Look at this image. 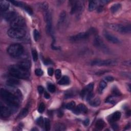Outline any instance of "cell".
Returning <instances> with one entry per match:
<instances>
[{
    "mask_svg": "<svg viewBox=\"0 0 131 131\" xmlns=\"http://www.w3.org/2000/svg\"><path fill=\"white\" fill-rule=\"evenodd\" d=\"M0 114L2 118H8L11 115V110L4 105H1L0 107Z\"/></svg>",
    "mask_w": 131,
    "mask_h": 131,
    "instance_id": "cell-14",
    "label": "cell"
},
{
    "mask_svg": "<svg viewBox=\"0 0 131 131\" xmlns=\"http://www.w3.org/2000/svg\"><path fill=\"white\" fill-rule=\"evenodd\" d=\"M24 52L23 47L18 44H14L9 46L7 48V52L9 55L13 57H17L21 56Z\"/></svg>",
    "mask_w": 131,
    "mask_h": 131,
    "instance_id": "cell-3",
    "label": "cell"
},
{
    "mask_svg": "<svg viewBox=\"0 0 131 131\" xmlns=\"http://www.w3.org/2000/svg\"><path fill=\"white\" fill-rule=\"evenodd\" d=\"M38 91L40 94H42L44 91V89L42 86H39L38 87Z\"/></svg>",
    "mask_w": 131,
    "mask_h": 131,
    "instance_id": "cell-47",
    "label": "cell"
},
{
    "mask_svg": "<svg viewBox=\"0 0 131 131\" xmlns=\"http://www.w3.org/2000/svg\"><path fill=\"white\" fill-rule=\"evenodd\" d=\"M70 82L69 77L67 76H64L58 82V84L61 85H68Z\"/></svg>",
    "mask_w": 131,
    "mask_h": 131,
    "instance_id": "cell-22",
    "label": "cell"
},
{
    "mask_svg": "<svg viewBox=\"0 0 131 131\" xmlns=\"http://www.w3.org/2000/svg\"><path fill=\"white\" fill-rule=\"evenodd\" d=\"M120 117H121L120 112L117 111L112 115V116L111 119H112V120L113 121H116L119 120L120 119Z\"/></svg>",
    "mask_w": 131,
    "mask_h": 131,
    "instance_id": "cell-28",
    "label": "cell"
},
{
    "mask_svg": "<svg viewBox=\"0 0 131 131\" xmlns=\"http://www.w3.org/2000/svg\"><path fill=\"white\" fill-rule=\"evenodd\" d=\"M47 88H48V90L49 92H51V93H53V92H54L55 91V86L51 83H49L48 84L47 86Z\"/></svg>",
    "mask_w": 131,
    "mask_h": 131,
    "instance_id": "cell-34",
    "label": "cell"
},
{
    "mask_svg": "<svg viewBox=\"0 0 131 131\" xmlns=\"http://www.w3.org/2000/svg\"><path fill=\"white\" fill-rule=\"evenodd\" d=\"M89 124V120L88 119H86V120L84 121V124L85 126L88 125Z\"/></svg>",
    "mask_w": 131,
    "mask_h": 131,
    "instance_id": "cell-50",
    "label": "cell"
},
{
    "mask_svg": "<svg viewBox=\"0 0 131 131\" xmlns=\"http://www.w3.org/2000/svg\"><path fill=\"white\" fill-rule=\"evenodd\" d=\"M93 44L94 46L97 48H100L101 49H103L106 50V47L105 45V44L102 40L101 38L99 35L95 36L94 40L93 41Z\"/></svg>",
    "mask_w": 131,
    "mask_h": 131,
    "instance_id": "cell-13",
    "label": "cell"
},
{
    "mask_svg": "<svg viewBox=\"0 0 131 131\" xmlns=\"http://www.w3.org/2000/svg\"><path fill=\"white\" fill-rule=\"evenodd\" d=\"M105 102L106 103H109L111 104L114 105V104H115V103H116V99H115L114 97L110 96L106 99Z\"/></svg>",
    "mask_w": 131,
    "mask_h": 131,
    "instance_id": "cell-33",
    "label": "cell"
},
{
    "mask_svg": "<svg viewBox=\"0 0 131 131\" xmlns=\"http://www.w3.org/2000/svg\"><path fill=\"white\" fill-rule=\"evenodd\" d=\"M17 65L22 69L28 70L31 67V62L29 60H24L20 61Z\"/></svg>",
    "mask_w": 131,
    "mask_h": 131,
    "instance_id": "cell-17",
    "label": "cell"
},
{
    "mask_svg": "<svg viewBox=\"0 0 131 131\" xmlns=\"http://www.w3.org/2000/svg\"><path fill=\"white\" fill-rule=\"evenodd\" d=\"M117 61L112 59L105 60H95L91 62V65L97 66H113L117 65Z\"/></svg>",
    "mask_w": 131,
    "mask_h": 131,
    "instance_id": "cell-6",
    "label": "cell"
},
{
    "mask_svg": "<svg viewBox=\"0 0 131 131\" xmlns=\"http://www.w3.org/2000/svg\"><path fill=\"white\" fill-rule=\"evenodd\" d=\"M73 110V112L74 113L79 115L81 113H86L88 109H87L86 105L84 104H79L76 107H75V108Z\"/></svg>",
    "mask_w": 131,
    "mask_h": 131,
    "instance_id": "cell-15",
    "label": "cell"
},
{
    "mask_svg": "<svg viewBox=\"0 0 131 131\" xmlns=\"http://www.w3.org/2000/svg\"><path fill=\"white\" fill-rule=\"evenodd\" d=\"M28 112H29V110H28V108H25L23 109L20 112V113L19 114L18 117H17V118L20 119H22V118H24L27 115Z\"/></svg>",
    "mask_w": 131,
    "mask_h": 131,
    "instance_id": "cell-25",
    "label": "cell"
},
{
    "mask_svg": "<svg viewBox=\"0 0 131 131\" xmlns=\"http://www.w3.org/2000/svg\"><path fill=\"white\" fill-rule=\"evenodd\" d=\"M9 72L13 77L17 79H27L30 76L28 70L22 69L17 65H12L9 68Z\"/></svg>",
    "mask_w": 131,
    "mask_h": 131,
    "instance_id": "cell-2",
    "label": "cell"
},
{
    "mask_svg": "<svg viewBox=\"0 0 131 131\" xmlns=\"http://www.w3.org/2000/svg\"><path fill=\"white\" fill-rule=\"evenodd\" d=\"M58 115H59V116H60V117H61V116L63 115V114H64V113H63L62 111H59V113H58Z\"/></svg>",
    "mask_w": 131,
    "mask_h": 131,
    "instance_id": "cell-51",
    "label": "cell"
},
{
    "mask_svg": "<svg viewBox=\"0 0 131 131\" xmlns=\"http://www.w3.org/2000/svg\"><path fill=\"white\" fill-rule=\"evenodd\" d=\"M105 79L107 81H109V82H111V81H113L114 79V77L111 76H106L105 78Z\"/></svg>",
    "mask_w": 131,
    "mask_h": 131,
    "instance_id": "cell-45",
    "label": "cell"
},
{
    "mask_svg": "<svg viewBox=\"0 0 131 131\" xmlns=\"http://www.w3.org/2000/svg\"><path fill=\"white\" fill-rule=\"evenodd\" d=\"M104 36L108 42L113 44H119L120 42V40L117 37H116L107 31H104Z\"/></svg>",
    "mask_w": 131,
    "mask_h": 131,
    "instance_id": "cell-12",
    "label": "cell"
},
{
    "mask_svg": "<svg viewBox=\"0 0 131 131\" xmlns=\"http://www.w3.org/2000/svg\"><path fill=\"white\" fill-rule=\"evenodd\" d=\"M36 122H37V124L38 125L41 126V127H42L43 126L44 123V121L43 118L42 117L38 118L36 120Z\"/></svg>",
    "mask_w": 131,
    "mask_h": 131,
    "instance_id": "cell-41",
    "label": "cell"
},
{
    "mask_svg": "<svg viewBox=\"0 0 131 131\" xmlns=\"http://www.w3.org/2000/svg\"><path fill=\"white\" fill-rule=\"evenodd\" d=\"M17 14L13 11H10L5 14L4 18L7 21H12L17 17Z\"/></svg>",
    "mask_w": 131,
    "mask_h": 131,
    "instance_id": "cell-18",
    "label": "cell"
},
{
    "mask_svg": "<svg viewBox=\"0 0 131 131\" xmlns=\"http://www.w3.org/2000/svg\"><path fill=\"white\" fill-rule=\"evenodd\" d=\"M71 10L72 14H76L79 16L81 14L84 9V3L83 1H74L71 2Z\"/></svg>",
    "mask_w": 131,
    "mask_h": 131,
    "instance_id": "cell-4",
    "label": "cell"
},
{
    "mask_svg": "<svg viewBox=\"0 0 131 131\" xmlns=\"http://www.w3.org/2000/svg\"><path fill=\"white\" fill-rule=\"evenodd\" d=\"M9 7V3L5 0H2L0 1V8L2 12H5L7 11Z\"/></svg>",
    "mask_w": 131,
    "mask_h": 131,
    "instance_id": "cell-19",
    "label": "cell"
},
{
    "mask_svg": "<svg viewBox=\"0 0 131 131\" xmlns=\"http://www.w3.org/2000/svg\"><path fill=\"white\" fill-rule=\"evenodd\" d=\"M1 96L4 101L10 106L11 109L18 107L20 100L16 95L13 94L10 92L6 89H1Z\"/></svg>",
    "mask_w": 131,
    "mask_h": 131,
    "instance_id": "cell-1",
    "label": "cell"
},
{
    "mask_svg": "<svg viewBox=\"0 0 131 131\" xmlns=\"http://www.w3.org/2000/svg\"><path fill=\"white\" fill-rule=\"evenodd\" d=\"M67 16L66 12L63 11L61 12L59 16V20L57 22V27L59 29H61L65 26V24H67Z\"/></svg>",
    "mask_w": 131,
    "mask_h": 131,
    "instance_id": "cell-11",
    "label": "cell"
},
{
    "mask_svg": "<svg viewBox=\"0 0 131 131\" xmlns=\"http://www.w3.org/2000/svg\"><path fill=\"white\" fill-rule=\"evenodd\" d=\"M86 100L87 101H89L91 100H92V99H93V97H94V93H93V91L89 92V93L86 95Z\"/></svg>",
    "mask_w": 131,
    "mask_h": 131,
    "instance_id": "cell-39",
    "label": "cell"
},
{
    "mask_svg": "<svg viewBox=\"0 0 131 131\" xmlns=\"http://www.w3.org/2000/svg\"><path fill=\"white\" fill-rule=\"evenodd\" d=\"M26 23L24 18L20 16H17L10 22V26L12 28L23 29L25 26Z\"/></svg>",
    "mask_w": 131,
    "mask_h": 131,
    "instance_id": "cell-8",
    "label": "cell"
},
{
    "mask_svg": "<svg viewBox=\"0 0 131 131\" xmlns=\"http://www.w3.org/2000/svg\"><path fill=\"white\" fill-rule=\"evenodd\" d=\"M101 103L100 99L99 98H96L94 99H92L89 101V104L93 106H97L100 105Z\"/></svg>",
    "mask_w": 131,
    "mask_h": 131,
    "instance_id": "cell-26",
    "label": "cell"
},
{
    "mask_svg": "<svg viewBox=\"0 0 131 131\" xmlns=\"http://www.w3.org/2000/svg\"><path fill=\"white\" fill-rule=\"evenodd\" d=\"M44 64L45 65H50V64H52L51 61L50 60H49V59H46V60H45L44 61Z\"/></svg>",
    "mask_w": 131,
    "mask_h": 131,
    "instance_id": "cell-48",
    "label": "cell"
},
{
    "mask_svg": "<svg viewBox=\"0 0 131 131\" xmlns=\"http://www.w3.org/2000/svg\"><path fill=\"white\" fill-rule=\"evenodd\" d=\"M44 97H45V98L48 99L50 98V95L49 94L47 93V92H45V93H44Z\"/></svg>",
    "mask_w": 131,
    "mask_h": 131,
    "instance_id": "cell-49",
    "label": "cell"
},
{
    "mask_svg": "<svg viewBox=\"0 0 131 131\" xmlns=\"http://www.w3.org/2000/svg\"><path fill=\"white\" fill-rule=\"evenodd\" d=\"M33 36H34V39L35 41H38V40L40 39V33L37 30H35L33 31Z\"/></svg>",
    "mask_w": 131,
    "mask_h": 131,
    "instance_id": "cell-35",
    "label": "cell"
},
{
    "mask_svg": "<svg viewBox=\"0 0 131 131\" xmlns=\"http://www.w3.org/2000/svg\"><path fill=\"white\" fill-rule=\"evenodd\" d=\"M45 105L43 103H41L40 105H39V107H38V112L40 113H42L43 112H44V111H45Z\"/></svg>",
    "mask_w": 131,
    "mask_h": 131,
    "instance_id": "cell-38",
    "label": "cell"
},
{
    "mask_svg": "<svg viewBox=\"0 0 131 131\" xmlns=\"http://www.w3.org/2000/svg\"><path fill=\"white\" fill-rule=\"evenodd\" d=\"M75 107V103L74 101H71L66 105V108L68 110H73Z\"/></svg>",
    "mask_w": 131,
    "mask_h": 131,
    "instance_id": "cell-31",
    "label": "cell"
},
{
    "mask_svg": "<svg viewBox=\"0 0 131 131\" xmlns=\"http://www.w3.org/2000/svg\"><path fill=\"white\" fill-rule=\"evenodd\" d=\"M6 84L7 85L10 86H17L20 84V81L17 79H14V78H10L6 82Z\"/></svg>",
    "mask_w": 131,
    "mask_h": 131,
    "instance_id": "cell-21",
    "label": "cell"
},
{
    "mask_svg": "<svg viewBox=\"0 0 131 131\" xmlns=\"http://www.w3.org/2000/svg\"><path fill=\"white\" fill-rule=\"evenodd\" d=\"M92 32H94V31L90 30L86 32H81L75 35L71 36L70 37V40L72 42H77L86 40L89 37Z\"/></svg>",
    "mask_w": 131,
    "mask_h": 131,
    "instance_id": "cell-9",
    "label": "cell"
},
{
    "mask_svg": "<svg viewBox=\"0 0 131 131\" xmlns=\"http://www.w3.org/2000/svg\"><path fill=\"white\" fill-rule=\"evenodd\" d=\"M109 27L112 30L120 33H129L131 32L130 26H124L121 24H110Z\"/></svg>",
    "mask_w": 131,
    "mask_h": 131,
    "instance_id": "cell-7",
    "label": "cell"
},
{
    "mask_svg": "<svg viewBox=\"0 0 131 131\" xmlns=\"http://www.w3.org/2000/svg\"><path fill=\"white\" fill-rule=\"evenodd\" d=\"M32 55L33 61H36L38 60V54L37 51L35 49H33L32 50Z\"/></svg>",
    "mask_w": 131,
    "mask_h": 131,
    "instance_id": "cell-36",
    "label": "cell"
},
{
    "mask_svg": "<svg viewBox=\"0 0 131 131\" xmlns=\"http://www.w3.org/2000/svg\"><path fill=\"white\" fill-rule=\"evenodd\" d=\"M48 74L49 76H52L53 74V72H54V70H53V69L52 68H50L48 69Z\"/></svg>",
    "mask_w": 131,
    "mask_h": 131,
    "instance_id": "cell-46",
    "label": "cell"
},
{
    "mask_svg": "<svg viewBox=\"0 0 131 131\" xmlns=\"http://www.w3.org/2000/svg\"><path fill=\"white\" fill-rule=\"evenodd\" d=\"M45 127V130L47 131H49L50 129V120L49 119H48L47 118H45L44 119V123Z\"/></svg>",
    "mask_w": 131,
    "mask_h": 131,
    "instance_id": "cell-30",
    "label": "cell"
},
{
    "mask_svg": "<svg viewBox=\"0 0 131 131\" xmlns=\"http://www.w3.org/2000/svg\"><path fill=\"white\" fill-rule=\"evenodd\" d=\"M8 35L12 38H22L26 35V31L24 29L11 28L7 31Z\"/></svg>",
    "mask_w": 131,
    "mask_h": 131,
    "instance_id": "cell-5",
    "label": "cell"
},
{
    "mask_svg": "<svg viewBox=\"0 0 131 131\" xmlns=\"http://www.w3.org/2000/svg\"><path fill=\"white\" fill-rule=\"evenodd\" d=\"M93 87H94V84L92 83L88 85V86H87L86 88H84L81 92L80 96L82 98L85 97L86 95L88 94L89 92L93 91Z\"/></svg>",
    "mask_w": 131,
    "mask_h": 131,
    "instance_id": "cell-16",
    "label": "cell"
},
{
    "mask_svg": "<svg viewBox=\"0 0 131 131\" xmlns=\"http://www.w3.org/2000/svg\"><path fill=\"white\" fill-rule=\"evenodd\" d=\"M32 130H33V131H35V130L38 131V129H35H35H32Z\"/></svg>",
    "mask_w": 131,
    "mask_h": 131,
    "instance_id": "cell-53",
    "label": "cell"
},
{
    "mask_svg": "<svg viewBox=\"0 0 131 131\" xmlns=\"http://www.w3.org/2000/svg\"><path fill=\"white\" fill-rule=\"evenodd\" d=\"M127 115H128V116H130V115H131V111H130V110L128 111V112H127Z\"/></svg>",
    "mask_w": 131,
    "mask_h": 131,
    "instance_id": "cell-52",
    "label": "cell"
},
{
    "mask_svg": "<svg viewBox=\"0 0 131 131\" xmlns=\"http://www.w3.org/2000/svg\"><path fill=\"white\" fill-rule=\"evenodd\" d=\"M99 4V1H91L90 2L89 4V10L92 11L97 8Z\"/></svg>",
    "mask_w": 131,
    "mask_h": 131,
    "instance_id": "cell-20",
    "label": "cell"
},
{
    "mask_svg": "<svg viewBox=\"0 0 131 131\" xmlns=\"http://www.w3.org/2000/svg\"><path fill=\"white\" fill-rule=\"evenodd\" d=\"M105 127V122L103 119H99L96 123V128L99 130H102Z\"/></svg>",
    "mask_w": 131,
    "mask_h": 131,
    "instance_id": "cell-23",
    "label": "cell"
},
{
    "mask_svg": "<svg viewBox=\"0 0 131 131\" xmlns=\"http://www.w3.org/2000/svg\"><path fill=\"white\" fill-rule=\"evenodd\" d=\"M45 20L46 22V28L47 32L52 35V16L50 12L48 11H45Z\"/></svg>",
    "mask_w": 131,
    "mask_h": 131,
    "instance_id": "cell-10",
    "label": "cell"
},
{
    "mask_svg": "<svg viewBox=\"0 0 131 131\" xmlns=\"http://www.w3.org/2000/svg\"><path fill=\"white\" fill-rule=\"evenodd\" d=\"M112 94L115 96H119L121 95V93L119 89L117 88V87H114L112 90Z\"/></svg>",
    "mask_w": 131,
    "mask_h": 131,
    "instance_id": "cell-37",
    "label": "cell"
},
{
    "mask_svg": "<svg viewBox=\"0 0 131 131\" xmlns=\"http://www.w3.org/2000/svg\"><path fill=\"white\" fill-rule=\"evenodd\" d=\"M11 2L16 6L18 7H21L24 8V7L25 6V4H24V3L20 1H11Z\"/></svg>",
    "mask_w": 131,
    "mask_h": 131,
    "instance_id": "cell-32",
    "label": "cell"
},
{
    "mask_svg": "<svg viewBox=\"0 0 131 131\" xmlns=\"http://www.w3.org/2000/svg\"><path fill=\"white\" fill-rule=\"evenodd\" d=\"M35 73L37 76H42L43 74V71L41 69H37L35 71Z\"/></svg>",
    "mask_w": 131,
    "mask_h": 131,
    "instance_id": "cell-43",
    "label": "cell"
},
{
    "mask_svg": "<svg viewBox=\"0 0 131 131\" xmlns=\"http://www.w3.org/2000/svg\"><path fill=\"white\" fill-rule=\"evenodd\" d=\"M106 86H107V84H106V82L104 80L101 81V82L99 84V89H98V91L100 93L103 92V90L106 87Z\"/></svg>",
    "mask_w": 131,
    "mask_h": 131,
    "instance_id": "cell-29",
    "label": "cell"
},
{
    "mask_svg": "<svg viewBox=\"0 0 131 131\" xmlns=\"http://www.w3.org/2000/svg\"><path fill=\"white\" fill-rule=\"evenodd\" d=\"M55 75L56 79H60L61 77V70L60 69L56 70L55 72Z\"/></svg>",
    "mask_w": 131,
    "mask_h": 131,
    "instance_id": "cell-42",
    "label": "cell"
},
{
    "mask_svg": "<svg viewBox=\"0 0 131 131\" xmlns=\"http://www.w3.org/2000/svg\"><path fill=\"white\" fill-rule=\"evenodd\" d=\"M25 10L29 13V14H30V15H32V14H33V10H32V9L29 7L27 5H25V6L23 8Z\"/></svg>",
    "mask_w": 131,
    "mask_h": 131,
    "instance_id": "cell-40",
    "label": "cell"
},
{
    "mask_svg": "<svg viewBox=\"0 0 131 131\" xmlns=\"http://www.w3.org/2000/svg\"><path fill=\"white\" fill-rule=\"evenodd\" d=\"M42 8L43 9H44V10L45 11H47L48 8V4H47L46 2L43 3L42 4Z\"/></svg>",
    "mask_w": 131,
    "mask_h": 131,
    "instance_id": "cell-44",
    "label": "cell"
},
{
    "mask_svg": "<svg viewBox=\"0 0 131 131\" xmlns=\"http://www.w3.org/2000/svg\"><path fill=\"white\" fill-rule=\"evenodd\" d=\"M121 8V4L119 3H116L114 4L111 7V11L113 13H115L118 11Z\"/></svg>",
    "mask_w": 131,
    "mask_h": 131,
    "instance_id": "cell-27",
    "label": "cell"
},
{
    "mask_svg": "<svg viewBox=\"0 0 131 131\" xmlns=\"http://www.w3.org/2000/svg\"><path fill=\"white\" fill-rule=\"evenodd\" d=\"M66 129V125L61 123H57L55 124L54 126V130L55 131H63Z\"/></svg>",
    "mask_w": 131,
    "mask_h": 131,
    "instance_id": "cell-24",
    "label": "cell"
}]
</instances>
